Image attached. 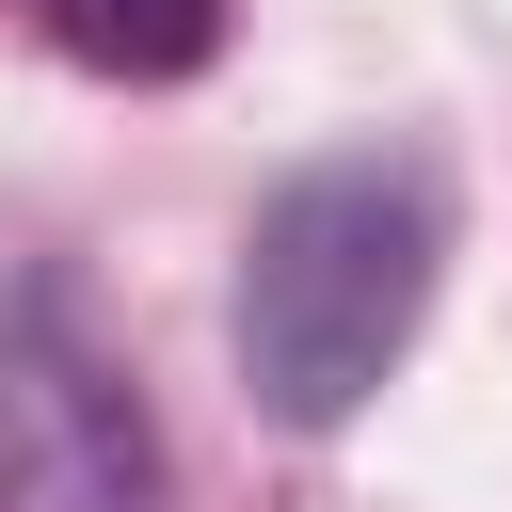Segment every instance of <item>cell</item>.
<instances>
[{
    "label": "cell",
    "instance_id": "1",
    "mask_svg": "<svg viewBox=\"0 0 512 512\" xmlns=\"http://www.w3.org/2000/svg\"><path fill=\"white\" fill-rule=\"evenodd\" d=\"M448 288V160L432 144H336L256 192L240 224V384L288 432H352L416 320Z\"/></svg>",
    "mask_w": 512,
    "mask_h": 512
},
{
    "label": "cell",
    "instance_id": "3",
    "mask_svg": "<svg viewBox=\"0 0 512 512\" xmlns=\"http://www.w3.org/2000/svg\"><path fill=\"white\" fill-rule=\"evenodd\" d=\"M224 16L240 0H48L64 64H96V80H192L224 48Z\"/></svg>",
    "mask_w": 512,
    "mask_h": 512
},
{
    "label": "cell",
    "instance_id": "2",
    "mask_svg": "<svg viewBox=\"0 0 512 512\" xmlns=\"http://www.w3.org/2000/svg\"><path fill=\"white\" fill-rule=\"evenodd\" d=\"M0 512H176L160 416L128 352L80 320V288L0 304Z\"/></svg>",
    "mask_w": 512,
    "mask_h": 512
}]
</instances>
